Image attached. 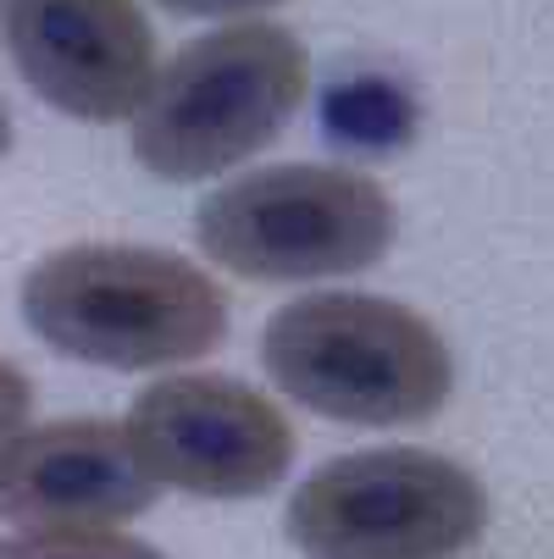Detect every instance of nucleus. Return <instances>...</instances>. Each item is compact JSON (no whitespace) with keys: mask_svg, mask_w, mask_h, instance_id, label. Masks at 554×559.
<instances>
[{"mask_svg":"<svg viewBox=\"0 0 554 559\" xmlns=\"http://www.w3.org/2000/svg\"><path fill=\"white\" fill-rule=\"evenodd\" d=\"M23 322L56 355L106 371H173L227 338L211 272L155 245H67L23 277Z\"/></svg>","mask_w":554,"mask_h":559,"instance_id":"f257e3e1","label":"nucleus"},{"mask_svg":"<svg viewBox=\"0 0 554 559\" xmlns=\"http://www.w3.org/2000/svg\"><path fill=\"white\" fill-rule=\"evenodd\" d=\"M261 366L294 405L344 427H416L455 393V355L427 316L382 294H305L261 333Z\"/></svg>","mask_w":554,"mask_h":559,"instance_id":"f03ea898","label":"nucleus"},{"mask_svg":"<svg viewBox=\"0 0 554 559\" xmlns=\"http://www.w3.org/2000/svg\"><path fill=\"white\" fill-rule=\"evenodd\" d=\"M310 90V50L278 23H227L189 39L133 122V162L162 183L222 178L267 150Z\"/></svg>","mask_w":554,"mask_h":559,"instance_id":"7ed1b4c3","label":"nucleus"},{"mask_svg":"<svg viewBox=\"0 0 554 559\" xmlns=\"http://www.w3.org/2000/svg\"><path fill=\"white\" fill-rule=\"evenodd\" d=\"M400 211L355 167H261L211 189L195 211L205 261L245 283H322L388 255Z\"/></svg>","mask_w":554,"mask_h":559,"instance_id":"20e7f679","label":"nucleus"},{"mask_svg":"<svg viewBox=\"0 0 554 559\" xmlns=\"http://www.w3.org/2000/svg\"><path fill=\"white\" fill-rule=\"evenodd\" d=\"M305 559H449L488 526V488L433 449H361L316 465L288 499Z\"/></svg>","mask_w":554,"mask_h":559,"instance_id":"39448f33","label":"nucleus"},{"mask_svg":"<svg viewBox=\"0 0 554 559\" xmlns=\"http://www.w3.org/2000/svg\"><path fill=\"white\" fill-rule=\"evenodd\" d=\"M122 432L150 483L189 499H261L299 454L278 399L222 371H173L150 382L128 405Z\"/></svg>","mask_w":554,"mask_h":559,"instance_id":"423d86ee","label":"nucleus"},{"mask_svg":"<svg viewBox=\"0 0 554 559\" xmlns=\"http://www.w3.org/2000/svg\"><path fill=\"white\" fill-rule=\"evenodd\" d=\"M23 84L72 122H128L155 84V28L139 0H0Z\"/></svg>","mask_w":554,"mask_h":559,"instance_id":"0eeeda50","label":"nucleus"},{"mask_svg":"<svg viewBox=\"0 0 554 559\" xmlns=\"http://www.w3.org/2000/svg\"><path fill=\"white\" fill-rule=\"evenodd\" d=\"M162 488L139 465L122 421L67 416L28 427L0 460V521L17 532H78L128 526Z\"/></svg>","mask_w":554,"mask_h":559,"instance_id":"6e6552de","label":"nucleus"},{"mask_svg":"<svg viewBox=\"0 0 554 559\" xmlns=\"http://www.w3.org/2000/svg\"><path fill=\"white\" fill-rule=\"evenodd\" d=\"M0 559H167V554L117 526H78V532H12L0 537Z\"/></svg>","mask_w":554,"mask_h":559,"instance_id":"1a4fd4ad","label":"nucleus"},{"mask_svg":"<svg viewBox=\"0 0 554 559\" xmlns=\"http://www.w3.org/2000/svg\"><path fill=\"white\" fill-rule=\"evenodd\" d=\"M333 128L344 139H377V133H400L405 128V100L388 84H350L333 100Z\"/></svg>","mask_w":554,"mask_h":559,"instance_id":"9d476101","label":"nucleus"},{"mask_svg":"<svg viewBox=\"0 0 554 559\" xmlns=\"http://www.w3.org/2000/svg\"><path fill=\"white\" fill-rule=\"evenodd\" d=\"M28 421H34V382H28L23 366L0 360V460H7L12 443L28 432Z\"/></svg>","mask_w":554,"mask_h":559,"instance_id":"9b49d317","label":"nucleus"},{"mask_svg":"<svg viewBox=\"0 0 554 559\" xmlns=\"http://www.w3.org/2000/svg\"><path fill=\"white\" fill-rule=\"evenodd\" d=\"M178 17H250V12H267V7H283V0H155Z\"/></svg>","mask_w":554,"mask_h":559,"instance_id":"f8f14e48","label":"nucleus"},{"mask_svg":"<svg viewBox=\"0 0 554 559\" xmlns=\"http://www.w3.org/2000/svg\"><path fill=\"white\" fill-rule=\"evenodd\" d=\"M7 150H12V117H7V106H0V162H7Z\"/></svg>","mask_w":554,"mask_h":559,"instance_id":"ddd939ff","label":"nucleus"}]
</instances>
